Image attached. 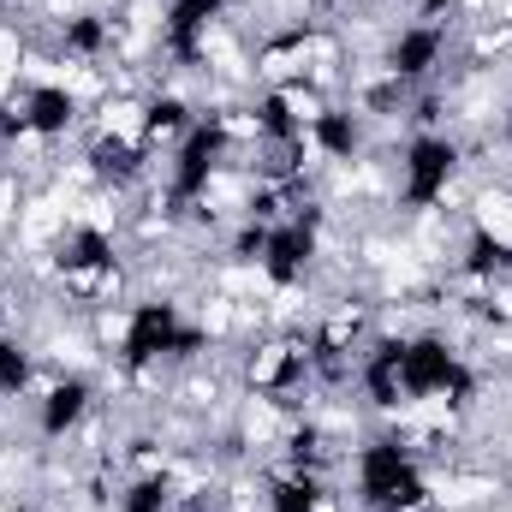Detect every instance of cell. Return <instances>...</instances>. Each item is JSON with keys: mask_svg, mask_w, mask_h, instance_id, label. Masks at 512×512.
I'll list each match as a JSON object with an SVG mask.
<instances>
[]
</instances>
